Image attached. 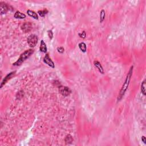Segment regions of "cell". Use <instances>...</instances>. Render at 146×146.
Here are the masks:
<instances>
[{
  "mask_svg": "<svg viewBox=\"0 0 146 146\" xmlns=\"http://www.w3.org/2000/svg\"><path fill=\"white\" fill-rule=\"evenodd\" d=\"M33 53H34V50L33 49H29V50H26L24 53H22L19 59L15 62L13 63V65L15 66H20V65H21L22 63L24 62L25 60H26L27 58H29Z\"/></svg>",
  "mask_w": 146,
  "mask_h": 146,
  "instance_id": "cell-2",
  "label": "cell"
},
{
  "mask_svg": "<svg viewBox=\"0 0 146 146\" xmlns=\"http://www.w3.org/2000/svg\"><path fill=\"white\" fill-rule=\"evenodd\" d=\"M43 62H44V63H46V65H48L49 66H50V67H55V64L54 62L51 60V59L49 57L48 54H46V55L43 58Z\"/></svg>",
  "mask_w": 146,
  "mask_h": 146,
  "instance_id": "cell-7",
  "label": "cell"
},
{
  "mask_svg": "<svg viewBox=\"0 0 146 146\" xmlns=\"http://www.w3.org/2000/svg\"><path fill=\"white\" fill-rule=\"evenodd\" d=\"M94 65L95 67L98 69V71H99V73L103 74L104 69L103 66H102V65H101V63L99 62V61H98V60H95V61L94 62Z\"/></svg>",
  "mask_w": 146,
  "mask_h": 146,
  "instance_id": "cell-9",
  "label": "cell"
},
{
  "mask_svg": "<svg viewBox=\"0 0 146 146\" xmlns=\"http://www.w3.org/2000/svg\"><path fill=\"white\" fill-rule=\"evenodd\" d=\"M59 91L64 96H69L71 93V90L67 86H60L59 87Z\"/></svg>",
  "mask_w": 146,
  "mask_h": 146,
  "instance_id": "cell-4",
  "label": "cell"
},
{
  "mask_svg": "<svg viewBox=\"0 0 146 146\" xmlns=\"http://www.w3.org/2000/svg\"><path fill=\"white\" fill-rule=\"evenodd\" d=\"M79 48L80 49L81 51L83 52V53H86V50H87V46L85 42H81L79 43L78 45Z\"/></svg>",
  "mask_w": 146,
  "mask_h": 146,
  "instance_id": "cell-13",
  "label": "cell"
},
{
  "mask_svg": "<svg viewBox=\"0 0 146 146\" xmlns=\"http://www.w3.org/2000/svg\"><path fill=\"white\" fill-rule=\"evenodd\" d=\"M47 13H48V10L46 9L42 10H39L38 11V14H39V15L41 17H44Z\"/></svg>",
  "mask_w": 146,
  "mask_h": 146,
  "instance_id": "cell-17",
  "label": "cell"
},
{
  "mask_svg": "<svg viewBox=\"0 0 146 146\" xmlns=\"http://www.w3.org/2000/svg\"><path fill=\"white\" fill-rule=\"evenodd\" d=\"M106 17V12L104 9H102L100 13V23H102L105 20Z\"/></svg>",
  "mask_w": 146,
  "mask_h": 146,
  "instance_id": "cell-15",
  "label": "cell"
},
{
  "mask_svg": "<svg viewBox=\"0 0 146 146\" xmlns=\"http://www.w3.org/2000/svg\"><path fill=\"white\" fill-rule=\"evenodd\" d=\"M40 51L42 53H46L47 51V46H46V43H45V42L43 40H41V44H40Z\"/></svg>",
  "mask_w": 146,
  "mask_h": 146,
  "instance_id": "cell-11",
  "label": "cell"
},
{
  "mask_svg": "<svg viewBox=\"0 0 146 146\" xmlns=\"http://www.w3.org/2000/svg\"><path fill=\"white\" fill-rule=\"evenodd\" d=\"M146 80H144L141 85V92L143 95H146Z\"/></svg>",
  "mask_w": 146,
  "mask_h": 146,
  "instance_id": "cell-16",
  "label": "cell"
},
{
  "mask_svg": "<svg viewBox=\"0 0 146 146\" xmlns=\"http://www.w3.org/2000/svg\"><path fill=\"white\" fill-rule=\"evenodd\" d=\"M38 41V36L35 34H31L27 37V42L30 47H34L37 45Z\"/></svg>",
  "mask_w": 146,
  "mask_h": 146,
  "instance_id": "cell-3",
  "label": "cell"
},
{
  "mask_svg": "<svg viewBox=\"0 0 146 146\" xmlns=\"http://www.w3.org/2000/svg\"><path fill=\"white\" fill-rule=\"evenodd\" d=\"M47 35H48L49 39H50V40H52V39H53V31H52V30H49L48 31H47Z\"/></svg>",
  "mask_w": 146,
  "mask_h": 146,
  "instance_id": "cell-18",
  "label": "cell"
},
{
  "mask_svg": "<svg viewBox=\"0 0 146 146\" xmlns=\"http://www.w3.org/2000/svg\"><path fill=\"white\" fill-rule=\"evenodd\" d=\"M15 73H16V71H12V72H11V73H9L8 74H7L6 76L4 78V79L2 80V82H1L0 87L2 88L3 86H4V85H5V84L7 83V82H8L9 80H10V79L12 78L13 77V76H14V75H15Z\"/></svg>",
  "mask_w": 146,
  "mask_h": 146,
  "instance_id": "cell-6",
  "label": "cell"
},
{
  "mask_svg": "<svg viewBox=\"0 0 146 146\" xmlns=\"http://www.w3.org/2000/svg\"><path fill=\"white\" fill-rule=\"evenodd\" d=\"M27 14H28V15H29L30 17H32L35 20H38V15L35 11L31 10H28L27 11Z\"/></svg>",
  "mask_w": 146,
  "mask_h": 146,
  "instance_id": "cell-12",
  "label": "cell"
},
{
  "mask_svg": "<svg viewBox=\"0 0 146 146\" xmlns=\"http://www.w3.org/2000/svg\"><path fill=\"white\" fill-rule=\"evenodd\" d=\"M57 50L59 53H60V54H62V53H64L65 49L63 48V47H58Z\"/></svg>",
  "mask_w": 146,
  "mask_h": 146,
  "instance_id": "cell-19",
  "label": "cell"
},
{
  "mask_svg": "<svg viewBox=\"0 0 146 146\" xmlns=\"http://www.w3.org/2000/svg\"><path fill=\"white\" fill-rule=\"evenodd\" d=\"M14 17L16 19H24L26 18V15L20 12L19 11H17L15 13L14 15Z\"/></svg>",
  "mask_w": 146,
  "mask_h": 146,
  "instance_id": "cell-10",
  "label": "cell"
},
{
  "mask_svg": "<svg viewBox=\"0 0 146 146\" xmlns=\"http://www.w3.org/2000/svg\"><path fill=\"white\" fill-rule=\"evenodd\" d=\"M133 69H134V66H132L130 67L129 71H128V74H127L126 78L125 79V81L124 82L123 85L122 87V89H121L120 92L118 95V101H120L121 99H122L123 96L125 95L127 89H128V86H129L130 81H131V77H132V73H133Z\"/></svg>",
  "mask_w": 146,
  "mask_h": 146,
  "instance_id": "cell-1",
  "label": "cell"
},
{
  "mask_svg": "<svg viewBox=\"0 0 146 146\" xmlns=\"http://www.w3.org/2000/svg\"><path fill=\"white\" fill-rule=\"evenodd\" d=\"M10 6L8 4L4 2H0V11H1V14H4L6 13L10 10Z\"/></svg>",
  "mask_w": 146,
  "mask_h": 146,
  "instance_id": "cell-5",
  "label": "cell"
},
{
  "mask_svg": "<svg viewBox=\"0 0 146 146\" xmlns=\"http://www.w3.org/2000/svg\"><path fill=\"white\" fill-rule=\"evenodd\" d=\"M141 141H142L144 144L146 143V139L144 136H141Z\"/></svg>",
  "mask_w": 146,
  "mask_h": 146,
  "instance_id": "cell-22",
  "label": "cell"
},
{
  "mask_svg": "<svg viewBox=\"0 0 146 146\" xmlns=\"http://www.w3.org/2000/svg\"><path fill=\"white\" fill-rule=\"evenodd\" d=\"M17 95H19V96H17V98H18V99H20V97H21V98H22L23 97V96H23V92H22V91H20V92H18Z\"/></svg>",
  "mask_w": 146,
  "mask_h": 146,
  "instance_id": "cell-21",
  "label": "cell"
},
{
  "mask_svg": "<svg viewBox=\"0 0 146 146\" xmlns=\"http://www.w3.org/2000/svg\"><path fill=\"white\" fill-rule=\"evenodd\" d=\"M32 25L30 22H25L21 26V29L25 33H28L32 30Z\"/></svg>",
  "mask_w": 146,
  "mask_h": 146,
  "instance_id": "cell-8",
  "label": "cell"
},
{
  "mask_svg": "<svg viewBox=\"0 0 146 146\" xmlns=\"http://www.w3.org/2000/svg\"><path fill=\"white\" fill-rule=\"evenodd\" d=\"M73 141V136H72L71 135H70V134L67 135L66 136V138H65V143H66V144L71 143Z\"/></svg>",
  "mask_w": 146,
  "mask_h": 146,
  "instance_id": "cell-14",
  "label": "cell"
},
{
  "mask_svg": "<svg viewBox=\"0 0 146 146\" xmlns=\"http://www.w3.org/2000/svg\"><path fill=\"white\" fill-rule=\"evenodd\" d=\"M79 36L81 37V38H85L86 37V32H85V31H83L82 33H79Z\"/></svg>",
  "mask_w": 146,
  "mask_h": 146,
  "instance_id": "cell-20",
  "label": "cell"
}]
</instances>
